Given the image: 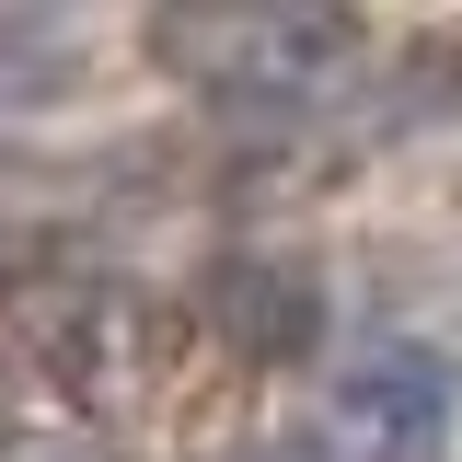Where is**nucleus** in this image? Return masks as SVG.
<instances>
[{
	"label": "nucleus",
	"mask_w": 462,
	"mask_h": 462,
	"mask_svg": "<svg viewBox=\"0 0 462 462\" xmlns=\"http://www.w3.org/2000/svg\"><path fill=\"white\" fill-rule=\"evenodd\" d=\"M0 462H116L93 428H0Z\"/></svg>",
	"instance_id": "5"
},
{
	"label": "nucleus",
	"mask_w": 462,
	"mask_h": 462,
	"mask_svg": "<svg viewBox=\"0 0 462 462\" xmlns=\"http://www.w3.org/2000/svg\"><path fill=\"white\" fill-rule=\"evenodd\" d=\"M208 324L243 370H289L324 346V278L300 254H231V266H208Z\"/></svg>",
	"instance_id": "3"
},
{
	"label": "nucleus",
	"mask_w": 462,
	"mask_h": 462,
	"mask_svg": "<svg viewBox=\"0 0 462 462\" xmlns=\"http://www.w3.org/2000/svg\"><path fill=\"white\" fill-rule=\"evenodd\" d=\"M0 358H23L35 382H93L105 289H23V300H0Z\"/></svg>",
	"instance_id": "4"
},
{
	"label": "nucleus",
	"mask_w": 462,
	"mask_h": 462,
	"mask_svg": "<svg viewBox=\"0 0 462 462\" xmlns=\"http://www.w3.org/2000/svg\"><path fill=\"white\" fill-rule=\"evenodd\" d=\"M462 416V370L428 336H370L312 404V462H439Z\"/></svg>",
	"instance_id": "2"
},
{
	"label": "nucleus",
	"mask_w": 462,
	"mask_h": 462,
	"mask_svg": "<svg viewBox=\"0 0 462 462\" xmlns=\"http://www.w3.org/2000/svg\"><path fill=\"white\" fill-rule=\"evenodd\" d=\"M151 47L208 93V105H243V116H312L336 105L370 58V23L346 12H173Z\"/></svg>",
	"instance_id": "1"
}]
</instances>
